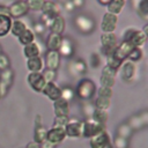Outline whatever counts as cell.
<instances>
[{
    "label": "cell",
    "mask_w": 148,
    "mask_h": 148,
    "mask_svg": "<svg viewBox=\"0 0 148 148\" xmlns=\"http://www.w3.org/2000/svg\"><path fill=\"white\" fill-rule=\"evenodd\" d=\"M131 133H132V128L130 127V125L128 124H123L118 127V134L117 135L121 136L124 139H127V138H130Z\"/></svg>",
    "instance_id": "obj_32"
},
{
    "label": "cell",
    "mask_w": 148,
    "mask_h": 148,
    "mask_svg": "<svg viewBox=\"0 0 148 148\" xmlns=\"http://www.w3.org/2000/svg\"><path fill=\"white\" fill-rule=\"evenodd\" d=\"M59 51H60V53H61L62 56H65V57H71V56L73 54V52H74L73 43H72L69 39H67V38H62V43H61V46H60ZM59 51H58V52H59ZM60 53H59V54H60Z\"/></svg>",
    "instance_id": "obj_24"
},
{
    "label": "cell",
    "mask_w": 148,
    "mask_h": 148,
    "mask_svg": "<svg viewBox=\"0 0 148 148\" xmlns=\"http://www.w3.org/2000/svg\"><path fill=\"white\" fill-rule=\"evenodd\" d=\"M82 127H83V123L79 121L77 119H69L68 124L65 126L66 135L72 138L82 136Z\"/></svg>",
    "instance_id": "obj_6"
},
{
    "label": "cell",
    "mask_w": 148,
    "mask_h": 148,
    "mask_svg": "<svg viewBox=\"0 0 148 148\" xmlns=\"http://www.w3.org/2000/svg\"><path fill=\"white\" fill-rule=\"evenodd\" d=\"M73 96H74V91L71 88L66 87V88L61 89V98L65 99L66 102H69L73 98Z\"/></svg>",
    "instance_id": "obj_39"
},
{
    "label": "cell",
    "mask_w": 148,
    "mask_h": 148,
    "mask_svg": "<svg viewBox=\"0 0 148 148\" xmlns=\"http://www.w3.org/2000/svg\"><path fill=\"white\" fill-rule=\"evenodd\" d=\"M9 68V59L6 54L0 53V71H5Z\"/></svg>",
    "instance_id": "obj_44"
},
{
    "label": "cell",
    "mask_w": 148,
    "mask_h": 148,
    "mask_svg": "<svg viewBox=\"0 0 148 148\" xmlns=\"http://www.w3.org/2000/svg\"><path fill=\"white\" fill-rule=\"evenodd\" d=\"M23 53L27 57V59L39 57V46L37 45V43H31L29 45H25L23 49Z\"/></svg>",
    "instance_id": "obj_22"
},
{
    "label": "cell",
    "mask_w": 148,
    "mask_h": 148,
    "mask_svg": "<svg viewBox=\"0 0 148 148\" xmlns=\"http://www.w3.org/2000/svg\"><path fill=\"white\" fill-rule=\"evenodd\" d=\"M34 28H35V31H36L37 35H39V36L44 35V32H45V25H44L42 22L35 23V24H34Z\"/></svg>",
    "instance_id": "obj_46"
},
{
    "label": "cell",
    "mask_w": 148,
    "mask_h": 148,
    "mask_svg": "<svg viewBox=\"0 0 148 148\" xmlns=\"http://www.w3.org/2000/svg\"><path fill=\"white\" fill-rule=\"evenodd\" d=\"M27 67L30 71V73H39L43 69V60L40 57L31 58L27 60Z\"/></svg>",
    "instance_id": "obj_21"
},
{
    "label": "cell",
    "mask_w": 148,
    "mask_h": 148,
    "mask_svg": "<svg viewBox=\"0 0 148 148\" xmlns=\"http://www.w3.org/2000/svg\"><path fill=\"white\" fill-rule=\"evenodd\" d=\"M127 58H130V60H131L132 62L140 60V59L142 58V50H141L140 47H133V49L131 50V52H130V54H128Z\"/></svg>",
    "instance_id": "obj_34"
},
{
    "label": "cell",
    "mask_w": 148,
    "mask_h": 148,
    "mask_svg": "<svg viewBox=\"0 0 148 148\" xmlns=\"http://www.w3.org/2000/svg\"><path fill=\"white\" fill-rule=\"evenodd\" d=\"M106 64H108L106 66H109L110 68H113V69H116V71H117V69L121 66V64H123V62H121V61H119L117 58H114V57L111 54V56H108V57H106Z\"/></svg>",
    "instance_id": "obj_35"
},
{
    "label": "cell",
    "mask_w": 148,
    "mask_h": 148,
    "mask_svg": "<svg viewBox=\"0 0 148 148\" xmlns=\"http://www.w3.org/2000/svg\"><path fill=\"white\" fill-rule=\"evenodd\" d=\"M53 109L56 117H68L69 113V104L65 99L60 98L53 103Z\"/></svg>",
    "instance_id": "obj_15"
},
{
    "label": "cell",
    "mask_w": 148,
    "mask_h": 148,
    "mask_svg": "<svg viewBox=\"0 0 148 148\" xmlns=\"http://www.w3.org/2000/svg\"><path fill=\"white\" fill-rule=\"evenodd\" d=\"M49 27L51 29V32L57 34V35H61L62 31L65 30V20L60 15H58L52 20V22L50 23Z\"/></svg>",
    "instance_id": "obj_18"
},
{
    "label": "cell",
    "mask_w": 148,
    "mask_h": 148,
    "mask_svg": "<svg viewBox=\"0 0 148 148\" xmlns=\"http://www.w3.org/2000/svg\"><path fill=\"white\" fill-rule=\"evenodd\" d=\"M43 3H44V1H42V0H28L27 1L28 8L29 9H32V10H39V9H42Z\"/></svg>",
    "instance_id": "obj_37"
},
{
    "label": "cell",
    "mask_w": 148,
    "mask_h": 148,
    "mask_svg": "<svg viewBox=\"0 0 148 148\" xmlns=\"http://www.w3.org/2000/svg\"><path fill=\"white\" fill-rule=\"evenodd\" d=\"M90 64L92 67H98V65L101 64V57L97 53H92L90 57Z\"/></svg>",
    "instance_id": "obj_47"
},
{
    "label": "cell",
    "mask_w": 148,
    "mask_h": 148,
    "mask_svg": "<svg viewBox=\"0 0 148 148\" xmlns=\"http://www.w3.org/2000/svg\"><path fill=\"white\" fill-rule=\"evenodd\" d=\"M91 148H104L105 146H108L110 143V139H109V135L105 131L96 134L95 136L90 138V141H89Z\"/></svg>",
    "instance_id": "obj_13"
},
{
    "label": "cell",
    "mask_w": 148,
    "mask_h": 148,
    "mask_svg": "<svg viewBox=\"0 0 148 148\" xmlns=\"http://www.w3.org/2000/svg\"><path fill=\"white\" fill-rule=\"evenodd\" d=\"M94 111H95V108L92 106L91 103H86V104L83 105V114L86 116L87 119H89V118L92 117Z\"/></svg>",
    "instance_id": "obj_42"
},
{
    "label": "cell",
    "mask_w": 148,
    "mask_h": 148,
    "mask_svg": "<svg viewBox=\"0 0 148 148\" xmlns=\"http://www.w3.org/2000/svg\"><path fill=\"white\" fill-rule=\"evenodd\" d=\"M125 6V1L124 0H113V1H110L109 5H108V13H111L113 15H117L119 14L123 8Z\"/></svg>",
    "instance_id": "obj_25"
},
{
    "label": "cell",
    "mask_w": 148,
    "mask_h": 148,
    "mask_svg": "<svg viewBox=\"0 0 148 148\" xmlns=\"http://www.w3.org/2000/svg\"><path fill=\"white\" fill-rule=\"evenodd\" d=\"M61 43H62L61 35H57V34L51 32L46 39V47L49 49V51H59Z\"/></svg>",
    "instance_id": "obj_16"
},
{
    "label": "cell",
    "mask_w": 148,
    "mask_h": 148,
    "mask_svg": "<svg viewBox=\"0 0 148 148\" xmlns=\"http://www.w3.org/2000/svg\"><path fill=\"white\" fill-rule=\"evenodd\" d=\"M111 105V99L110 98H104V97H97L95 101V109L97 110H104L106 111Z\"/></svg>",
    "instance_id": "obj_31"
},
{
    "label": "cell",
    "mask_w": 148,
    "mask_h": 148,
    "mask_svg": "<svg viewBox=\"0 0 148 148\" xmlns=\"http://www.w3.org/2000/svg\"><path fill=\"white\" fill-rule=\"evenodd\" d=\"M103 131H105L104 125L98 124V123L94 121L91 118H89V119H87L83 123L82 136H84V138H92V136H95L96 134H98V133H101Z\"/></svg>",
    "instance_id": "obj_3"
},
{
    "label": "cell",
    "mask_w": 148,
    "mask_h": 148,
    "mask_svg": "<svg viewBox=\"0 0 148 148\" xmlns=\"http://www.w3.org/2000/svg\"><path fill=\"white\" fill-rule=\"evenodd\" d=\"M64 7H65L68 12H71V10L74 9V6H73V2H72V1H67V2H65V3H64Z\"/></svg>",
    "instance_id": "obj_50"
},
{
    "label": "cell",
    "mask_w": 148,
    "mask_h": 148,
    "mask_svg": "<svg viewBox=\"0 0 148 148\" xmlns=\"http://www.w3.org/2000/svg\"><path fill=\"white\" fill-rule=\"evenodd\" d=\"M27 29V27H25V24L22 22V21H20V20H16V21H14V22H12V27H10V31H12V34L13 35H15V36H20L24 30Z\"/></svg>",
    "instance_id": "obj_30"
},
{
    "label": "cell",
    "mask_w": 148,
    "mask_h": 148,
    "mask_svg": "<svg viewBox=\"0 0 148 148\" xmlns=\"http://www.w3.org/2000/svg\"><path fill=\"white\" fill-rule=\"evenodd\" d=\"M113 147L114 148H127V139H124L117 135L113 140Z\"/></svg>",
    "instance_id": "obj_38"
},
{
    "label": "cell",
    "mask_w": 148,
    "mask_h": 148,
    "mask_svg": "<svg viewBox=\"0 0 148 148\" xmlns=\"http://www.w3.org/2000/svg\"><path fill=\"white\" fill-rule=\"evenodd\" d=\"M117 22H118L117 15H113V14L106 12L103 15V20H102V23H101V30L103 31V34L113 32V30L117 27Z\"/></svg>",
    "instance_id": "obj_5"
},
{
    "label": "cell",
    "mask_w": 148,
    "mask_h": 148,
    "mask_svg": "<svg viewBox=\"0 0 148 148\" xmlns=\"http://www.w3.org/2000/svg\"><path fill=\"white\" fill-rule=\"evenodd\" d=\"M27 148H39V145L36 143L35 141H32V142H29V143L27 145Z\"/></svg>",
    "instance_id": "obj_51"
},
{
    "label": "cell",
    "mask_w": 148,
    "mask_h": 148,
    "mask_svg": "<svg viewBox=\"0 0 148 148\" xmlns=\"http://www.w3.org/2000/svg\"><path fill=\"white\" fill-rule=\"evenodd\" d=\"M136 30H138V29H134V28H130V29H127V30L125 31V34H124V40H123V42H128Z\"/></svg>",
    "instance_id": "obj_48"
},
{
    "label": "cell",
    "mask_w": 148,
    "mask_h": 148,
    "mask_svg": "<svg viewBox=\"0 0 148 148\" xmlns=\"http://www.w3.org/2000/svg\"><path fill=\"white\" fill-rule=\"evenodd\" d=\"M38 126H43L42 125V117L39 114L36 116V127H38Z\"/></svg>",
    "instance_id": "obj_52"
},
{
    "label": "cell",
    "mask_w": 148,
    "mask_h": 148,
    "mask_svg": "<svg viewBox=\"0 0 148 148\" xmlns=\"http://www.w3.org/2000/svg\"><path fill=\"white\" fill-rule=\"evenodd\" d=\"M18 40H20V43L22 44V45H29V44H31V43H34V40H35V35H34V32L30 30V29H25L20 36H18Z\"/></svg>",
    "instance_id": "obj_27"
},
{
    "label": "cell",
    "mask_w": 148,
    "mask_h": 148,
    "mask_svg": "<svg viewBox=\"0 0 148 148\" xmlns=\"http://www.w3.org/2000/svg\"><path fill=\"white\" fill-rule=\"evenodd\" d=\"M101 82V87H105V88H112L114 84V77H110V76H104L101 75L99 79Z\"/></svg>",
    "instance_id": "obj_36"
},
{
    "label": "cell",
    "mask_w": 148,
    "mask_h": 148,
    "mask_svg": "<svg viewBox=\"0 0 148 148\" xmlns=\"http://www.w3.org/2000/svg\"><path fill=\"white\" fill-rule=\"evenodd\" d=\"M75 92L81 99H90L95 94V84L91 80L83 79L79 82Z\"/></svg>",
    "instance_id": "obj_1"
},
{
    "label": "cell",
    "mask_w": 148,
    "mask_h": 148,
    "mask_svg": "<svg viewBox=\"0 0 148 148\" xmlns=\"http://www.w3.org/2000/svg\"><path fill=\"white\" fill-rule=\"evenodd\" d=\"M46 134H47V131H46V128H45L44 126H38V127H36V128H35V136H34L35 142L39 145V143H42L43 141H45V140H46Z\"/></svg>",
    "instance_id": "obj_29"
},
{
    "label": "cell",
    "mask_w": 148,
    "mask_h": 148,
    "mask_svg": "<svg viewBox=\"0 0 148 148\" xmlns=\"http://www.w3.org/2000/svg\"><path fill=\"white\" fill-rule=\"evenodd\" d=\"M0 53H1V47H0Z\"/></svg>",
    "instance_id": "obj_54"
},
{
    "label": "cell",
    "mask_w": 148,
    "mask_h": 148,
    "mask_svg": "<svg viewBox=\"0 0 148 148\" xmlns=\"http://www.w3.org/2000/svg\"><path fill=\"white\" fill-rule=\"evenodd\" d=\"M146 124H147V113L146 112H143L140 116L133 117L130 120V123H128V125H130L131 128H138V127H141V126H143Z\"/></svg>",
    "instance_id": "obj_26"
},
{
    "label": "cell",
    "mask_w": 148,
    "mask_h": 148,
    "mask_svg": "<svg viewBox=\"0 0 148 148\" xmlns=\"http://www.w3.org/2000/svg\"><path fill=\"white\" fill-rule=\"evenodd\" d=\"M117 74V71L113 68H110L109 66H104L102 69V75L104 76H110V77H114Z\"/></svg>",
    "instance_id": "obj_45"
},
{
    "label": "cell",
    "mask_w": 148,
    "mask_h": 148,
    "mask_svg": "<svg viewBox=\"0 0 148 148\" xmlns=\"http://www.w3.org/2000/svg\"><path fill=\"white\" fill-rule=\"evenodd\" d=\"M69 69L74 75H80L86 72V64L81 59H75L73 62H71Z\"/></svg>",
    "instance_id": "obj_23"
},
{
    "label": "cell",
    "mask_w": 148,
    "mask_h": 148,
    "mask_svg": "<svg viewBox=\"0 0 148 148\" xmlns=\"http://www.w3.org/2000/svg\"><path fill=\"white\" fill-rule=\"evenodd\" d=\"M91 119H92L94 121L98 123V124L104 125V124L106 123V120H108V112L104 111V110H97V109H95Z\"/></svg>",
    "instance_id": "obj_28"
},
{
    "label": "cell",
    "mask_w": 148,
    "mask_h": 148,
    "mask_svg": "<svg viewBox=\"0 0 148 148\" xmlns=\"http://www.w3.org/2000/svg\"><path fill=\"white\" fill-rule=\"evenodd\" d=\"M75 25L80 31H82L84 34H88L91 30H94L95 24H94V21L90 17H88L86 15H79L75 18Z\"/></svg>",
    "instance_id": "obj_8"
},
{
    "label": "cell",
    "mask_w": 148,
    "mask_h": 148,
    "mask_svg": "<svg viewBox=\"0 0 148 148\" xmlns=\"http://www.w3.org/2000/svg\"><path fill=\"white\" fill-rule=\"evenodd\" d=\"M109 2H110V0H108V1H102V0H98V3H101V5H109Z\"/></svg>",
    "instance_id": "obj_53"
},
{
    "label": "cell",
    "mask_w": 148,
    "mask_h": 148,
    "mask_svg": "<svg viewBox=\"0 0 148 148\" xmlns=\"http://www.w3.org/2000/svg\"><path fill=\"white\" fill-rule=\"evenodd\" d=\"M13 82V71L10 68H7L2 71L0 74V97H3L7 92V89Z\"/></svg>",
    "instance_id": "obj_7"
},
{
    "label": "cell",
    "mask_w": 148,
    "mask_h": 148,
    "mask_svg": "<svg viewBox=\"0 0 148 148\" xmlns=\"http://www.w3.org/2000/svg\"><path fill=\"white\" fill-rule=\"evenodd\" d=\"M101 43H102V53L111 56L117 47V37L113 32H106L101 35Z\"/></svg>",
    "instance_id": "obj_2"
},
{
    "label": "cell",
    "mask_w": 148,
    "mask_h": 148,
    "mask_svg": "<svg viewBox=\"0 0 148 148\" xmlns=\"http://www.w3.org/2000/svg\"><path fill=\"white\" fill-rule=\"evenodd\" d=\"M29 8L27 1H15L8 7V15L9 17H21L28 13Z\"/></svg>",
    "instance_id": "obj_4"
},
{
    "label": "cell",
    "mask_w": 148,
    "mask_h": 148,
    "mask_svg": "<svg viewBox=\"0 0 148 148\" xmlns=\"http://www.w3.org/2000/svg\"><path fill=\"white\" fill-rule=\"evenodd\" d=\"M42 91L44 92V95H46L53 102H56V101L61 98V89L56 83H53V82L45 83V86H44Z\"/></svg>",
    "instance_id": "obj_10"
},
{
    "label": "cell",
    "mask_w": 148,
    "mask_h": 148,
    "mask_svg": "<svg viewBox=\"0 0 148 148\" xmlns=\"http://www.w3.org/2000/svg\"><path fill=\"white\" fill-rule=\"evenodd\" d=\"M28 82L30 87L37 92L42 91L45 86V80L40 73H30L28 75Z\"/></svg>",
    "instance_id": "obj_12"
},
{
    "label": "cell",
    "mask_w": 148,
    "mask_h": 148,
    "mask_svg": "<svg viewBox=\"0 0 148 148\" xmlns=\"http://www.w3.org/2000/svg\"><path fill=\"white\" fill-rule=\"evenodd\" d=\"M56 146L57 145H54V143H52V142H50L47 140H45L42 143H39V148H56Z\"/></svg>",
    "instance_id": "obj_49"
},
{
    "label": "cell",
    "mask_w": 148,
    "mask_h": 148,
    "mask_svg": "<svg viewBox=\"0 0 148 148\" xmlns=\"http://www.w3.org/2000/svg\"><path fill=\"white\" fill-rule=\"evenodd\" d=\"M44 80H45V83H49V82H53L54 77H56V71H51V69H46L44 72V74H42Z\"/></svg>",
    "instance_id": "obj_43"
},
{
    "label": "cell",
    "mask_w": 148,
    "mask_h": 148,
    "mask_svg": "<svg viewBox=\"0 0 148 148\" xmlns=\"http://www.w3.org/2000/svg\"><path fill=\"white\" fill-rule=\"evenodd\" d=\"M147 28H148V25H145L143 30H136L134 32V35L131 37V39L128 42L133 47H139L145 44V42L147 39Z\"/></svg>",
    "instance_id": "obj_14"
},
{
    "label": "cell",
    "mask_w": 148,
    "mask_h": 148,
    "mask_svg": "<svg viewBox=\"0 0 148 148\" xmlns=\"http://www.w3.org/2000/svg\"><path fill=\"white\" fill-rule=\"evenodd\" d=\"M135 74V66L132 61H126L121 68V76L126 82H130Z\"/></svg>",
    "instance_id": "obj_19"
},
{
    "label": "cell",
    "mask_w": 148,
    "mask_h": 148,
    "mask_svg": "<svg viewBox=\"0 0 148 148\" xmlns=\"http://www.w3.org/2000/svg\"><path fill=\"white\" fill-rule=\"evenodd\" d=\"M12 27V18L7 14H0V37L6 36Z\"/></svg>",
    "instance_id": "obj_20"
},
{
    "label": "cell",
    "mask_w": 148,
    "mask_h": 148,
    "mask_svg": "<svg viewBox=\"0 0 148 148\" xmlns=\"http://www.w3.org/2000/svg\"><path fill=\"white\" fill-rule=\"evenodd\" d=\"M65 138H66V132L64 127H52L51 130L47 131L46 134V140L54 145L61 142Z\"/></svg>",
    "instance_id": "obj_9"
},
{
    "label": "cell",
    "mask_w": 148,
    "mask_h": 148,
    "mask_svg": "<svg viewBox=\"0 0 148 148\" xmlns=\"http://www.w3.org/2000/svg\"><path fill=\"white\" fill-rule=\"evenodd\" d=\"M138 13H139L140 16H142L143 20H147V16H148V1L142 0V1L139 2Z\"/></svg>",
    "instance_id": "obj_33"
},
{
    "label": "cell",
    "mask_w": 148,
    "mask_h": 148,
    "mask_svg": "<svg viewBox=\"0 0 148 148\" xmlns=\"http://www.w3.org/2000/svg\"><path fill=\"white\" fill-rule=\"evenodd\" d=\"M60 64V54L58 51H49L46 53V66L47 69L56 71Z\"/></svg>",
    "instance_id": "obj_17"
},
{
    "label": "cell",
    "mask_w": 148,
    "mask_h": 148,
    "mask_svg": "<svg viewBox=\"0 0 148 148\" xmlns=\"http://www.w3.org/2000/svg\"><path fill=\"white\" fill-rule=\"evenodd\" d=\"M97 92H98V97H104V98H110V99L112 97V89L111 88L101 87Z\"/></svg>",
    "instance_id": "obj_41"
},
{
    "label": "cell",
    "mask_w": 148,
    "mask_h": 148,
    "mask_svg": "<svg viewBox=\"0 0 148 148\" xmlns=\"http://www.w3.org/2000/svg\"><path fill=\"white\" fill-rule=\"evenodd\" d=\"M68 121H69L68 117H56L53 127H64L65 128V126L68 124Z\"/></svg>",
    "instance_id": "obj_40"
},
{
    "label": "cell",
    "mask_w": 148,
    "mask_h": 148,
    "mask_svg": "<svg viewBox=\"0 0 148 148\" xmlns=\"http://www.w3.org/2000/svg\"><path fill=\"white\" fill-rule=\"evenodd\" d=\"M132 49H133V46L130 44V42H123L120 45H118V46L114 49L112 56H113L114 58H117L119 61L123 62V61L128 57V54H130V52H131Z\"/></svg>",
    "instance_id": "obj_11"
}]
</instances>
